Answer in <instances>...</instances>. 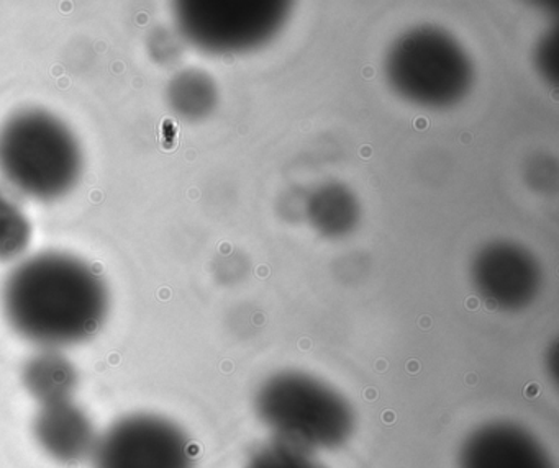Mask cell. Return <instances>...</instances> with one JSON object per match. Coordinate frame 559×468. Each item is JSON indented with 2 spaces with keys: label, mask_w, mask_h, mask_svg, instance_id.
I'll list each match as a JSON object with an SVG mask.
<instances>
[{
  "label": "cell",
  "mask_w": 559,
  "mask_h": 468,
  "mask_svg": "<svg viewBox=\"0 0 559 468\" xmlns=\"http://www.w3.org/2000/svg\"><path fill=\"white\" fill-rule=\"evenodd\" d=\"M34 435L48 457L64 465L90 460L99 437L90 415L74 399L38 406Z\"/></svg>",
  "instance_id": "obj_6"
},
{
  "label": "cell",
  "mask_w": 559,
  "mask_h": 468,
  "mask_svg": "<svg viewBox=\"0 0 559 468\" xmlns=\"http://www.w3.org/2000/svg\"><path fill=\"white\" fill-rule=\"evenodd\" d=\"M2 310L15 333L44 349L58 350L84 343L103 327L109 288L83 259L41 252L5 278Z\"/></svg>",
  "instance_id": "obj_1"
},
{
  "label": "cell",
  "mask_w": 559,
  "mask_h": 468,
  "mask_svg": "<svg viewBox=\"0 0 559 468\" xmlns=\"http://www.w3.org/2000/svg\"><path fill=\"white\" fill-rule=\"evenodd\" d=\"M254 409L274 441L309 454L335 451L355 431L352 405L332 386L306 373L271 376L258 389Z\"/></svg>",
  "instance_id": "obj_3"
},
{
  "label": "cell",
  "mask_w": 559,
  "mask_h": 468,
  "mask_svg": "<svg viewBox=\"0 0 559 468\" xmlns=\"http://www.w3.org/2000/svg\"><path fill=\"white\" fill-rule=\"evenodd\" d=\"M211 100V84L201 72H181L168 87V101L173 110L185 118L204 113Z\"/></svg>",
  "instance_id": "obj_9"
},
{
  "label": "cell",
  "mask_w": 559,
  "mask_h": 468,
  "mask_svg": "<svg viewBox=\"0 0 559 468\" xmlns=\"http://www.w3.org/2000/svg\"><path fill=\"white\" fill-rule=\"evenodd\" d=\"M460 468H556L545 445L523 425L492 421L464 441Z\"/></svg>",
  "instance_id": "obj_5"
},
{
  "label": "cell",
  "mask_w": 559,
  "mask_h": 468,
  "mask_svg": "<svg viewBox=\"0 0 559 468\" xmlns=\"http://www.w3.org/2000/svg\"><path fill=\"white\" fill-rule=\"evenodd\" d=\"M22 382L38 406L74 399L80 375L68 357L53 349L35 353L22 370Z\"/></svg>",
  "instance_id": "obj_7"
},
{
  "label": "cell",
  "mask_w": 559,
  "mask_h": 468,
  "mask_svg": "<svg viewBox=\"0 0 559 468\" xmlns=\"http://www.w3.org/2000/svg\"><path fill=\"white\" fill-rule=\"evenodd\" d=\"M83 173V149L57 115L28 108L0 127V176L22 195L53 202Z\"/></svg>",
  "instance_id": "obj_2"
},
{
  "label": "cell",
  "mask_w": 559,
  "mask_h": 468,
  "mask_svg": "<svg viewBox=\"0 0 559 468\" xmlns=\"http://www.w3.org/2000/svg\"><path fill=\"white\" fill-rule=\"evenodd\" d=\"M245 468H323L313 454L284 442L273 441L258 448Z\"/></svg>",
  "instance_id": "obj_10"
},
{
  "label": "cell",
  "mask_w": 559,
  "mask_h": 468,
  "mask_svg": "<svg viewBox=\"0 0 559 468\" xmlns=\"http://www.w3.org/2000/svg\"><path fill=\"white\" fill-rule=\"evenodd\" d=\"M32 225L24 209L0 190V261H14L31 244Z\"/></svg>",
  "instance_id": "obj_8"
},
{
  "label": "cell",
  "mask_w": 559,
  "mask_h": 468,
  "mask_svg": "<svg viewBox=\"0 0 559 468\" xmlns=\"http://www.w3.org/2000/svg\"><path fill=\"white\" fill-rule=\"evenodd\" d=\"M93 468H194V445L181 425L153 412H132L97 437Z\"/></svg>",
  "instance_id": "obj_4"
}]
</instances>
